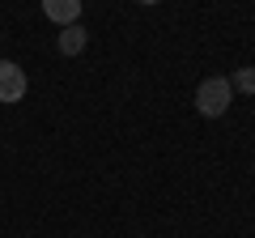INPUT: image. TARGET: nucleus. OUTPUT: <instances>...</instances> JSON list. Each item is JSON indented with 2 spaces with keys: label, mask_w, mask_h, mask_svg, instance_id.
Wrapping results in <instances>:
<instances>
[{
  "label": "nucleus",
  "mask_w": 255,
  "mask_h": 238,
  "mask_svg": "<svg viewBox=\"0 0 255 238\" xmlns=\"http://www.w3.org/2000/svg\"><path fill=\"white\" fill-rule=\"evenodd\" d=\"M85 38H90V34H85L81 21H77V26H64L60 30V43H55V47H60V55H81L85 51Z\"/></svg>",
  "instance_id": "obj_4"
},
{
  "label": "nucleus",
  "mask_w": 255,
  "mask_h": 238,
  "mask_svg": "<svg viewBox=\"0 0 255 238\" xmlns=\"http://www.w3.org/2000/svg\"><path fill=\"white\" fill-rule=\"evenodd\" d=\"M230 90L251 94V98H255V68H234V77H230Z\"/></svg>",
  "instance_id": "obj_5"
},
{
  "label": "nucleus",
  "mask_w": 255,
  "mask_h": 238,
  "mask_svg": "<svg viewBox=\"0 0 255 238\" xmlns=\"http://www.w3.org/2000/svg\"><path fill=\"white\" fill-rule=\"evenodd\" d=\"M230 98H234L230 77H204L200 90H196V111H200L204 119H217V115L230 111Z\"/></svg>",
  "instance_id": "obj_1"
},
{
  "label": "nucleus",
  "mask_w": 255,
  "mask_h": 238,
  "mask_svg": "<svg viewBox=\"0 0 255 238\" xmlns=\"http://www.w3.org/2000/svg\"><path fill=\"white\" fill-rule=\"evenodd\" d=\"M26 73H21V64H13V60H0V102H21L26 98Z\"/></svg>",
  "instance_id": "obj_2"
},
{
  "label": "nucleus",
  "mask_w": 255,
  "mask_h": 238,
  "mask_svg": "<svg viewBox=\"0 0 255 238\" xmlns=\"http://www.w3.org/2000/svg\"><path fill=\"white\" fill-rule=\"evenodd\" d=\"M140 4H162V0H140Z\"/></svg>",
  "instance_id": "obj_6"
},
{
  "label": "nucleus",
  "mask_w": 255,
  "mask_h": 238,
  "mask_svg": "<svg viewBox=\"0 0 255 238\" xmlns=\"http://www.w3.org/2000/svg\"><path fill=\"white\" fill-rule=\"evenodd\" d=\"M43 17L55 26H77L81 21V0H43Z\"/></svg>",
  "instance_id": "obj_3"
}]
</instances>
